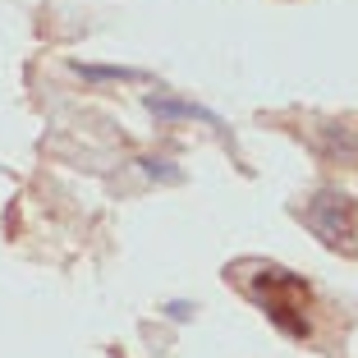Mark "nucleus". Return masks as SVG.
Here are the masks:
<instances>
[{"instance_id": "obj_1", "label": "nucleus", "mask_w": 358, "mask_h": 358, "mask_svg": "<svg viewBox=\"0 0 358 358\" xmlns=\"http://www.w3.org/2000/svg\"><path fill=\"white\" fill-rule=\"evenodd\" d=\"M230 275H234V285H239L243 294L253 299L275 327L285 331V336H294V340L313 336V317H308L313 313V289H308L303 275L285 271V266H275V262H262V257L234 262Z\"/></svg>"}, {"instance_id": "obj_2", "label": "nucleus", "mask_w": 358, "mask_h": 358, "mask_svg": "<svg viewBox=\"0 0 358 358\" xmlns=\"http://www.w3.org/2000/svg\"><path fill=\"white\" fill-rule=\"evenodd\" d=\"M303 221L327 248H336V253H358V198H349V193H340V189H322V193L308 198Z\"/></svg>"}]
</instances>
